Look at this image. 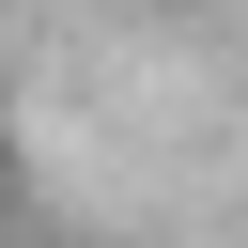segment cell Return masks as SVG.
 I'll return each instance as SVG.
<instances>
[{
	"label": "cell",
	"instance_id": "cell-1",
	"mask_svg": "<svg viewBox=\"0 0 248 248\" xmlns=\"http://www.w3.org/2000/svg\"><path fill=\"white\" fill-rule=\"evenodd\" d=\"M0 217H31V170H16V140H0Z\"/></svg>",
	"mask_w": 248,
	"mask_h": 248
}]
</instances>
